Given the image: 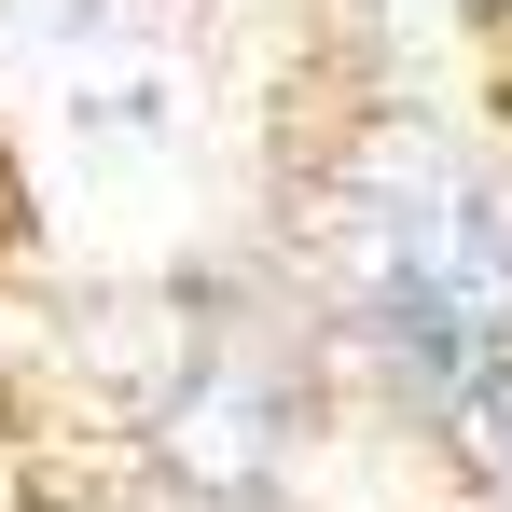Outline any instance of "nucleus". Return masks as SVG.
I'll use <instances>...</instances> for the list:
<instances>
[{"mask_svg":"<svg viewBox=\"0 0 512 512\" xmlns=\"http://www.w3.org/2000/svg\"><path fill=\"white\" fill-rule=\"evenodd\" d=\"M333 277L346 319L374 333V360L416 402H471L512 374V194L471 180L429 125L374 139L333 194Z\"/></svg>","mask_w":512,"mask_h":512,"instance_id":"1","label":"nucleus"},{"mask_svg":"<svg viewBox=\"0 0 512 512\" xmlns=\"http://www.w3.org/2000/svg\"><path fill=\"white\" fill-rule=\"evenodd\" d=\"M457 443H471V471H485V499L512 512V374H499V388H471V402H457Z\"/></svg>","mask_w":512,"mask_h":512,"instance_id":"3","label":"nucleus"},{"mask_svg":"<svg viewBox=\"0 0 512 512\" xmlns=\"http://www.w3.org/2000/svg\"><path fill=\"white\" fill-rule=\"evenodd\" d=\"M167 471L222 485V499H250L263 471H277V388H263L250 360H208V374H180V402H167Z\"/></svg>","mask_w":512,"mask_h":512,"instance_id":"2","label":"nucleus"}]
</instances>
